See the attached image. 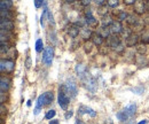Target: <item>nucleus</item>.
I'll return each mask as SVG.
<instances>
[{"label":"nucleus","instance_id":"nucleus-17","mask_svg":"<svg viewBox=\"0 0 149 124\" xmlns=\"http://www.w3.org/2000/svg\"><path fill=\"white\" fill-rule=\"evenodd\" d=\"M147 123H148V121H147V120H142V121H140L138 124H147Z\"/></svg>","mask_w":149,"mask_h":124},{"label":"nucleus","instance_id":"nucleus-19","mask_svg":"<svg viewBox=\"0 0 149 124\" xmlns=\"http://www.w3.org/2000/svg\"><path fill=\"white\" fill-rule=\"evenodd\" d=\"M76 124H85V123L81 122V121H79V120H77V121H76Z\"/></svg>","mask_w":149,"mask_h":124},{"label":"nucleus","instance_id":"nucleus-6","mask_svg":"<svg viewBox=\"0 0 149 124\" xmlns=\"http://www.w3.org/2000/svg\"><path fill=\"white\" fill-rule=\"evenodd\" d=\"M65 89L72 94V97H74V95L77 94V85H76V83H74L72 79L69 81V82H67V84H65Z\"/></svg>","mask_w":149,"mask_h":124},{"label":"nucleus","instance_id":"nucleus-4","mask_svg":"<svg viewBox=\"0 0 149 124\" xmlns=\"http://www.w3.org/2000/svg\"><path fill=\"white\" fill-rule=\"evenodd\" d=\"M135 110H136V105L134 102L132 104H129L127 106L123 109V113L125 114V116L129 118V117H132L134 114H135Z\"/></svg>","mask_w":149,"mask_h":124},{"label":"nucleus","instance_id":"nucleus-2","mask_svg":"<svg viewBox=\"0 0 149 124\" xmlns=\"http://www.w3.org/2000/svg\"><path fill=\"white\" fill-rule=\"evenodd\" d=\"M53 55H54V50L52 46H48L45 48L44 55H42V61L46 66H51L52 61H53Z\"/></svg>","mask_w":149,"mask_h":124},{"label":"nucleus","instance_id":"nucleus-15","mask_svg":"<svg viewBox=\"0 0 149 124\" xmlns=\"http://www.w3.org/2000/svg\"><path fill=\"white\" fill-rule=\"evenodd\" d=\"M117 4H118V2H117V1H113V0H111V1L109 2V5H110V6H112V7L117 6Z\"/></svg>","mask_w":149,"mask_h":124},{"label":"nucleus","instance_id":"nucleus-9","mask_svg":"<svg viewBox=\"0 0 149 124\" xmlns=\"http://www.w3.org/2000/svg\"><path fill=\"white\" fill-rule=\"evenodd\" d=\"M42 47H44V43L41 39H38L36 41V51L37 52H41L42 51Z\"/></svg>","mask_w":149,"mask_h":124},{"label":"nucleus","instance_id":"nucleus-1","mask_svg":"<svg viewBox=\"0 0 149 124\" xmlns=\"http://www.w3.org/2000/svg\"><path fill=\"white\" fill-rule=\"evenodd\" d=\"M53 98H54L53 92H46V93L39 95L37 99V105H36V109H35V114L36 115L39 114V111H40V109L42 107L46 106V105H49L53 101Z\"/></svg>","mask_w":149,"mask_h":124},{"label":"nucleus","instance_id":"nucleus-20","mask_svg":"<svg viewBox=\"0 0 149 124\" xmlns=\"http://www.w3.org/2000/svg\"><path fill=\"white\" fill-rule=\"evenodd\" d=\"M106 124H113V123H112V121H111V120H108V122H107V123H106Z\"/></svg>","mask_w":149,"mask_h":124},{"label":"nucleus","instance_id":"nucleus-16","mask_svg":"<svg viewBox=\"0 0 149 124\" xmlns=\"http://www.w3.org/2000/svg\"><path fill=\"white\" fill-rule=\"evenodd\" d=\"M49 124H60V122H58V120H52Z\"/></svg>","mask_w":149,"mask_h":124},{"label":"nucleus","instance_id":"nucleus-10","mask_svg":"<svg viewBox=\"0 0 149 124\" xmlns=\"http://www.w3.org/2000/svg\"><path fill=\"white\" fill-rule=\"evenodd\" d=\"M8 89V81L5 78H1V91L3 92L5 90Z\"/></svg>","mask_w":149,"mask_h":124},{"label":"nucleus","instance_id":"nucleus-3","mask_svg":"<svg viewBox=\"0 0 149 124\" xmlns=\"http://www.w3.org/2000/svg\"><path fill=\"white\" fill-rule=\"evenodd\" d=\"M58 105L64 110L68 108V105H69V98L67 97V94L64 92H61V91L58 93Z\"/></svg>","mask_w":149,"mask_h":124},{"label":"nucleus","instance_id":"nucleus-8","mask_svg":"<svg viewBox=\"0 0 149 124\" xmlns=\"http://www.w3.org/2000/svg\"><path fill=\"white\" fill-rule=\"evenodd\" d=\"M10 6H12V1H1L0 2V9H1V12L7 11Z\"/></svg>","mask_w":149,"mask_h":124},{"label":"nucleus","instance_id":"nucleus-12","mask_svg":"<svg viewBox=\"0 0 149 124\" xmlns=\"http://www.w3.org/2000/svg\"><path fill=\"white\" fill-rule=\"evenodd\" d=\"M5 28H9V30L10 29H13V23H10V22H1V29H2V31L5 30Z\"/></svg>","mask_w":149,"mask_h":124},{"label":"nucleus","instance_id":"nucleus-5","mask_svg":"<svg viewBox=\"0 0 149 124\" xmlns=\"http://www.w3.org/2000/svg\"><path fill=\"white\" fill-rule=\"evenodd\" d=\"M78 113H79V114H88V115H90V116H92V117H95V116H96V113L94 111L93 109H92V108H90V107H86V106L79 107Z\"/></svg>","mask_w":149,"mask_h":124},{"label":"nucleus","instance_id":"nucleus-11","mask_svg":"<svg viewBox=\"0 0 149 124\" xmlns=\"http://www.w3.org/2000/svg\"><path fill=\"white\" fill-rule=\"evenodd\" d=\"M55 114H56L55 110H54V109H51V110L47 111V114H46V118H47V120H52V118L55 116Z\"/></svg>","mask_w":149,"mask_h":124},{"label":"nucleus","instance_id":"nucleus-14","mask_svg":"<svg viewBox=\"0 0 149 124\" xmlns=\"http://www.w3.org/2000/svg\"><path fill=\"white\" fill-rule=\"evenodd\" d=\"M72 115H74V113H72V111L70 110V111H68V113L65 114V118H67V120H69V118H70V117H71Z\"/></svg>","mask_w":149,"mask_h":124},{"label":"nucleus","instance_id":"nucleus-7","mask_svg":"<svg viewBox=\"0 0 149 124\" xmlns=\"http://www.w3.org/2000/svg\"><path fill=\"white\" fill-rule=\"evenodd\" d=\"M13 68H14V63L12 62V61H5V60H2L1 61V71H10L13 70Z\"/></svg>","mask_w":149,"mask_h":124},{"label":"nucleus","instance_id":"nucleus-13","mask_svg":"<svg viewBox=\"0 0 149 124\" xmlns=\"http://www.w3.org/2000/svg\"><path fill=\"white\" fill-rule=\"evenodd\" d=\"M42 4H44V2L40 1V0H36V1H35V6H36L37 8H39L40 6H42Z\"/></svg>","mask_w":149,"mask_h":124},{"label":"nucleus","instance_id":"nucleus-18","mask_svg":"<svg viewBox=\"0 0 149 124\" xmlns=\"http://www.w3.org/2000/svg\"><path fill=\"white\" fill-rule=\"evenodd\" d=\"M26 67H28V68L30 67V57L28 59V62H26Z\"/></svg>","mask_w":149,"mask_h":124}]
</instances>
